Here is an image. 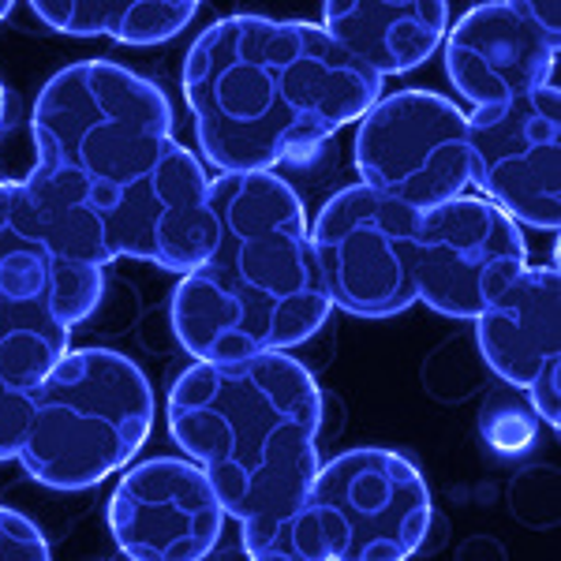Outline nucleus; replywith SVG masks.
<instances>
[{
    "label": "nucleus",
    "mask_w": 561,
    "mask_h": 561,
    "mask_svg": "<svg viewBox=\"0 0 561 561\" xmlns=\"http://www.w3.org/2000/svg\"><path fill=\"white\" fill-rule=\"evenodd\" d=\"M31 192L87 217L108 259L192 274L217 248L210 173L173 135L165 90L113 60H79L31 113Z\"/></svg>",
    "instance_id": "1"
},
{
    "label": "nucleus",
    "mask_w": 561,
    "mask_h": 561,
    "mask_svg": "<svg viewBox=\"0 0 561 561\" xmlns=\"http://www.w3.org/2000/svg\"><path fill=\"white\" fill-rule=\"evenodd\" d=\"M378 98L382 79L304 20L229 15L184 60V102L217 176L274 173L359 124Z\"/></svg>",
    "instance_id": "2"
},
{
    "label": "nucleus",
    "mask_w": 561,
    "mask_h": 561,
    "mask_svg": "<svg viewBox=\"0 0 561 561\" xmlns=\"http://www.w3.org/2000/svg\"><path fill=\"white\" fill-rule=\"evenodd\" d=\"M322 389L288 352L192 364L169 386V434L240 524L251 561H307L296 542L319 472Z\"/></svg>",
    "instance_id": "3"
},
{
    "label": "nucleus",
    "mask_w": 561,
    "mask_h": 561,
    "mask_svg": "<svg viewBox=\"0 0 561 561\" xmlns=\"http://www.w3.org/2000/svg\"><path fill=\"white\" fill-rule=\"evenodd\" d=\"M214 255L180 277L169 319L195 364L288 352L330 319L304 198L277 173L210 176Z\"/></svg>",
    "instance_id": "4"
},
{
    "label": "nucleus",
    "mask_w": 561,
    "mask_h": 561,
    "mask_svg": "<svg viewBox=\"0 0 561 561\" xmlns=\"http://www.w3.org/2000/svg\"><path fill=\"white\" fill-rule=\"evenodd\" d=\"M153 431V386L113 348H76L31 397L20 465L49 491H87L128 468Z\"/></svg>",
    "instance_id": "5"
},
{
    "label": "nucleus",
    "mask_w": 561,
    "mask_h": 561,
    "mask_svg": "<svg viewBox=\"0 0 561 561\" xmlns=\"http://www.w3.org/2000/svg\"><path fill=\"white\" fill-rule=\"evenodd\" d=\"M431 520L434 505L420 468L393 449L359 446L319 465L296 542L307 561H409Z\"/></svg>",
    "instance_id": "6"
},
{
    "label": "nucleus",
    "mask_w": 561,
    "mask_h": 561,
    "mask_svg": "<svg viewBox=\"0 0 561 561\" xmlns=\"http://www.w3.org/2000/svg\"><path fill=\"white\" fill-rule=\"evenodd\" d=\"M108 251L87 217L31 192L26 180L0 184V300L42 307L68 330L98 311Z\"/></svg>",
    "instance_id": "7"
},
{
    "label": "nucleus",
    "mask_w": 561,
    "mask_h": 561,
    "mask_svg": "<svg viewBox=\"0 0 561 561\" xmlns=\"http://www.w3.org/2000/svg\"><path fill=\"white\" fill-rule=\"evenodd\" d=\"M415 214L393 198L352 184L314 214L311 251L330 307L356 319H393L415 304Z\"/></svg>",
    "instance_id": "8"
},
{
    "label": "nucleus",
    "mask_w": 561,
    "mask_h": 561,
    "mask_svg": "<svg viewBox=\"0 0 561 561\" xmlns=\"http://www.w3.org/2000/svg\"><path fill=\"white\" fill-rule=\"evenodd\" d=\"M356 173L370 192L427 214L468 187V113L434 90H397L367 108Z\"/></svg>",
    "instance_id": "9"
},
{
    "label": "nucleus",
    "mask_w": 561,
    "mask_h": 561,
    "mask_svg": "<svg viewBox=\"0 0 561 561\" xmlns=\"http://www.w3.org/2000/svg\"><path fill=\"white\" fill-rule=\"evenodd\" d=\"M520 225L479 195H457L415 214V300L457 322H476L528 270Z\"/></svg>",
    "instance_id": "10"
},
{
    "label": "nucleus",
    "mask_w": 561,
    "mask_h": 561,
    "mask_svg": "<svg viewBox=\"0 0 561 561\" xmlns=\"http://www.w3.org/2000/svg\"><path fill=\"white\" fill-rule=\"evenodd\" d=\"M468 184L517 225L558 232L561 113L558 79L517 102L468 113Z\"/></svg>",
    "instance_id": "11"
},
{
    "label": "nucleus",
    "mask_w": 561,
    "mask_h": 561,
    "mask_svg": "<svg viewBox=\"0 0 561 561\" xmlns=\"http://www.w3.org/2000/svg\"><path fill=\"white\" fill-rule=\"evenodd\" d=\"M558 4L494 0L468 8L442 42L446 76L472 108H494L554 83Z\"/></svg>",
    "instance_id": "12"
},
{
    "label": "nucleus",
    "mask_w": 561,
    "mask_h": 561,
    "mask_svg": "<svg viewBox=\"0 0 561 561\" xmlns=\"http://www.w3.org/2000/svg\"><path fill=\"white\" fill-rule=\"evenodd\" d=\"M108 531L128 561H206L221 542L225 510L198 465L150 457L116 483Z\"/></svg>",
    "instance_id": "13"
},
{
    "label": "nucleus",
    "mask_w": 561,
    "mask_h": 561,
    "mask_svg": "<svg viewBox=\"0 0 561 561\" xmlns=\"http://www.w3.org/2000/svg\"><path fill=\"white\" fill-rule=\"evenodd\" d=\"M558 266H528L476 319V345L483 364L502 382L524 389L542 423H561V322Z\"/></svg>",
    "instance_id": "14"
},
{
    "label": "nucleus",
    "mask_w": 561,
    "mask_h": 561,
    "mask_svg": "<svg viewBox=\"0 0 561 561\" xmlns=\"http://www.w3.org/2000/svg\"><path fill=\"white\" fill-rule=\"evenodd\" d=\"M322 31L370 76L389 79L427 65L449 34L446 0H333Z\"/></svg>",
    "instance_id": "15"
},
{
    "label": "nucleus",
    "mask_w": 561,
    "mask_h": 561,
    "mask_svg": "<svg viewBox=\"0 0 561 561\" xmlns=\"http://www.w3.org/2000/svg\"><path fill=\"white\" fill-rule=\"evenodd\" d=\"M71 330L42 307L0 300V460H15L31 427V397L68 356Z\"/></svg>",
    "instance_id": "16"
},
{
    "label": "nucleus",
    "mask_w": 561,
    "mask_h": 561,
    "mask_svg": "<svg viewBox=\"0 0 561 561\" xmlns=\"http://www.w3.org/2000/svg\"><path fill=\"white\" fill-rule=\"evenodd\" d=\"M31 12L71 38H113L121 45H165L195 20V0H34Z\"/></svg>",
    "instance_id": "17"
},
{
    "label": "nucleus",
    "mask_w": 561,
    "mask_h": 561,
    "mask_svg": "<svg viewBox=\"0 0 561 561\" xmlns=\"http://www.w3.org/2000/svg\"><path fill=\"white\" fill-rule=\"evenodd\" d=\"M0 561H53L38 524L0 505Z\"/></svg>",
    "instance_id": "18"
},
{
    "label": "nucleus",
    "mask_w": 561,
    "mask_h": 561,
    "mask_svg": "<svg viewBox=\"0 0 561 561\" xmlns=\"http://www.w3.org/2000/svg\"><path fill=\"white\" fill-rule=\"evenodd\" d=\"M4 108H8V94H4V83H0V124H4Z\"/></svg>",
    "instance_id": "19"
},
{
    "label": "nucleus",
    "mask_w": 561,
    "mask_h": 561,
    "mask_svg": "<svg viewBox=\"0 0 561 561\" xmlns=\"http://www.w3.org/2000/svg\"><path fill=\"white\" fill-rule=\"evenodd\" d=\"M8 12H12V4H8V0H0V20H8Z\"/></svg>",
    "instance_id": "20"
}]
</instances>
